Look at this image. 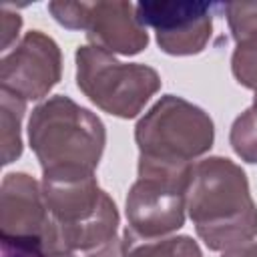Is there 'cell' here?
<instances>
[{
	"label": "cell",
	"mask_w": 257,
	"mask_h": 257,
	"mask_svg": "<svg viewBox=\"0 0 257 257\" xmlns=\"http://www.w3.org/2000/svg\"><path fill=\"white\" fill-rule=\"evenodd\" d=\"M42 195L48 211L46 257H118L116 205L94 177L44 181Z\"/></svg>",
	"instance_id": "obj_1"
},
{
	"label": "cell",
	"mask_w": 257,
	"mask_h": 257,
	"mask_svg": "<svg viewBox=\"0 0 257 257\" xmlns=\"http://www.w3.org/2000/svg\"><path fill=\"white\" fill-rule=\"evenodd\" d=\"M187 209L199 237L213 251L247 243L257 233V207L245 173L229 159L213 157L193 165Z\"/></svg>",
	"instance_id": "obj_2"
},
{
	"label": "cell",
	"mask_w": 257,
	"mask_h": 257,
	"mask_svg": "<svg viewBox=\"0 0 257 257\" xmlns=\"http://www.w3.org/2000/svg\"><path fill=\"white\" fill-rule=\"evenodd\" d=\"M28 137L42 165L44 181L92 177L104 149L100 118L62 94L32 110Z\"/></svg>",
	"instance_id": "obj_3"
},
{
	"label": "cell",
	"mask_w": 257,
	"mask_h": 257,
	"mask_svg": "<svg viewBox=\"0 0 257 257\" xmlns=\"http://www.w3.org/2000/svg\"><path fill=\"white\" fill-rule=\"evenodd\" d=\"M141 163L189 169L193 159L211 149L213 122L191 102L167 94L137 124Z\"/></svg>",
	"instance_id": "obj_4"
},
{
	"label": "cell",
	"mask_w": 257,
	"mask_h": 257,
	"mask_svg": "<svg viewBox=\"0 0 257 257\" xmlns=\"http://www.w3.org/2000/svg\"><path fill=\"white\" fill-rule=\"evenodd\" d=\"M76 84L102 110L133 118L159 90L161 78L145 64H124L98 46H80Z\"/></svg>",
	"instance_id": "obj_5"
},
{
	"label": "cell",
	"mask_w": 257,
	"mask_h": 257,
	"mask_svg": "<svg viewBox=\"0 0 257 257\" xmlns=\"http://www.w3.org/2000/svg\"><path fill=\"white\" fill-rule=\"evenodd\" d=\"M189 169H167L139 163V181L126 197V231L139 239H157L185 221Z\"/></svg>",
	"instance_id": "obj_6"
},
{
	"label": "cell",
	"mask_w": 257,
	"mask_h": 257,
	"mask_svg": "<svg viewBox=\"0 0 257 257\" xmlns=\"http://www.w3.org/2000/svg\"><path fill=\"white\" fill-rule=\"evenodd\" d=\"M48 10L62 26L86 30L94 46L106 52L137 54L149 42L131 2H50Z\"/></svg>",
	"instance_id": "obj_7"
},
{
	"label": "cell",
	"mask_w": 257,
	"mask_h": 257,
	"mask_svg": "<svg viewBox=\"0 0 257 257\" xmlns=\"http://www.w3.org/2000/svg\"><path fill=\"white\" fill-rule=\"evenodd\" d=\"M213 10L207 2H139L137 18L157 30L159 46L169 54H195L211 36Z\"/></svg>",
	"instance_id": "obj_8"
},
{
	"label": "cell",
	"mask_w": 257,
	"mask_h": 257,
	"mask_svg": "<svg viewBox=\"0 0 257 257\" xmlns=\"http://www.w3.org/2000/svg\"><path fill=\"white\" fill-rule=\"evenodd\" d=\"M60 78V50L40 30L24 34L18 46L2 58L0 84L24 100L42 98Z\"/></svg>",
	"instance_id": "obj_9"
},
{
	"label": "cell",
	"mask_w": 257,
	"mask_h": 257,
	"mask_svg": "<svg viewBox=\"0 0 257 257\" xmlns=\"http://www.w3.org/2000/svg\"><path fill=\"white\" fill-rule=\"evenodd\" d=\"M48 211L38 183L26 173H8L0 193V235L46 237Z\"/></svg>",
	"instance_id": "obj_10"
},
{
	"label": "cell",
	"mask_w": 257,
	"mask_h": 257,
	"mask_svg": "<svg viewBox=\"0 0 257 257\" xmlns=\"http://www.w3.org/2000/svg\"><path fill=\"white\" fill-rule=\"evenodd\" d=\"M237 40L233 54V74L249 88L257 90V2L221 4Z\"/></svg>",
	"instance_id": "obj_11"
},
{
	"label": "cell",
	"mask_w": 257,
	"mask_h": 257,
	"mask_svg": "<svg viewBox=\"0 0 257 257\" xmlns=\"http://www.w3.org/2000/svg\"><path fill=\"white\" fill-rule=\"evenodd\" d=\"M122 257H201V249L191 237L139 239L124 231Z\"/></svg>",
	"instance_id": "obj_12"
},
{
	"label": "cell",
	"mask_w": 257,
	"mask_h": 257,
	"mask_svg": "<svg viewBox=\"0 0 257 257\" xmlns=\"http://www.w3.org/2000/svg\"><path fill=\"white\" fill-rule=\"evenodd\" d=\"M26 100L2 90V165L12 163L22 153V139H20V120L24 114Z\"/></svg>",
	"instance_id": "obj_13"
},
{
	"label": "cell",
	"mask_w": 257,
	"mask_h": 257,
	"mask_svg": "<svg viewBox=\"0 0 257 257\" xmlns=\"http://www.w3.org/2000/svg\"><path fill=\"white\" fill-rule=\"evenodd\" d=\"M231 145L239 157L249 163H257V114L245 110L231 128Z\"/></svg>",
	"instance_id": "obj_14"
},
{
	"label": "cell",
	"mask_w": 257,
	"mask_h": 257,
	"mask_svg": "<svg viewBox=\"0 0 257 257\" xmlns=\"http://www.w3.org/2000/svg\"><path fill=\"white\" fill-rule=\"evenodd\" d=\"M2 257H46L44 239L38 237H6L0 235Z\"/></svg>",
	"instance_id": "obj_15"
},
{
	"label": "cell",
	"mask_w": 257,
	"mask_h": 257,
	"mask_svg": "<svg viewBox=\"0 0 257 257\" xmlns=\"http://www.w3.org/2000/svg\"><path fill=\"white\" fill-rule=\"evenodd\" d=\"M22 20L18 14H10L8 6L2 8V50H8L12 38H16L18 28H20Z\"/></svg>",
	"instance_id": "obj_16"
},
{
	"label": "cell",
	"mask_w": 257,
	"mask_h": 257,
	"mask_svg": "<svg viewBox=\"0 0 257 257\" xmlns=\"http://www.w3.org/2000/svg\"><path fill=\"white\" fill-rule=\"evenodd\" d=\"M223 257H257V243L247 245V247H237V249L225 253Z\"/></svg>",
	"instance_id": "obj_17"
},
{
	"label": "cell",
	"mask_w": 257,
	"mask_h": 257,
	"mask_svg": "<svg viewBox=\"0 0 257 257\" xmlns=\"http://www.w3.org/2000/svg\"><path fill=\"white\" fill-rule=\"evenodd\" d=\"M251 110L257 114V94H255V100H253V106H251Z\"/></svg>",
	"instance_id": "obj_18"
},
{
	"label": "cell",
	"mask_w": 257,
	"mask_h": 257,
	"mask_svg": "<svg viewBox=\"0 0 257 257\" xmlns=\"http://www.w3.org/2000/svg\"><path fill=\"white\" fill-rule=\"evenodd\" d=\"M52 257H72V255H52Z\"/></svg>",
	"instance_id": "obj_19"
}]
</instances>
